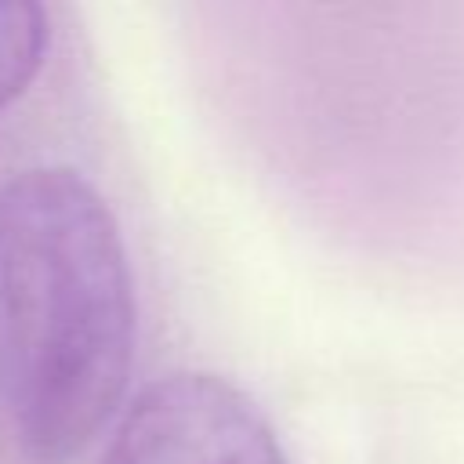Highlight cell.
I'll return each instance as SVG.
<instances>
[{
    "label": "cell",
    "mask_w": 464,
    "mask_h": 464,
    "mask_svg": "<svg viewBox=\"0 0 464 464\" xmlns=\"http://www.w3.org/2000/svg\"><path fill=\"white\" fill-rule=\"evenodd\" d=\"M134 279L98 188L69 167L0 185V373L33 464H65L116 413L134 362Z\"/></svg>",
    "instance_id": "1"
},
{
    "label": "cell",
    "mask_w": 464,
    "mask_h": 464,
    "mask_svg": "<svg viewBox=\"0 0 464 464\" xmlns=\"http://www.w3.org/2000/svg\"><path fill=\"white\" fill-rule=\"evenodd\" d=\"M102 464H286L261 410L214 373H167L120 417Z\"/></svg>",
    "instance_id": "2"
},
{
    "label": "cell",
    "mask_w": 464,
    "mask_h": 464,
    "mask_svg": "<svg viewBox=\"0 0 464 464\" xmlns=\"http://www.w3.org/2000/svg\"><path fill=\"white\" fill-rule=\"evenodd\" d=\"M47 11L29 0H0V109L40 72L47 54Z\"/></svg>",
    "instance_id": "3"
}]
</instances>
